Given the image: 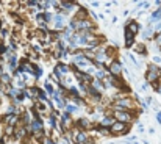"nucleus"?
<instances>
[{
	"instance_id": "nucleus-1",
	"label": "nucleus",
	"mask_w": 161,
	"mask_h": 144,
	"mask_svg": "<svg viewBox=\"0 0 161 144\" xmlns=\"http://www.w3.org/2000/svg\"><path fill=\"white\" fill-rule=\"evenodd\" d=\"M161 79V69L158 68V66H155L153 63L147 66V72H146V80L147 83H153L156 80Z\"/></svg>"
},
{
	"instance_id": "nucleus-2",
	"label": "nucleus",
	"mask_w": 161,
	"mask_h": 144,
	"mask_svg": "<svg viewBox=\"0 0 161 144\" xmlns=\"http://www.w3.org/2000/svg\"><path fill=\"white\" fill-rule=\"evenodd\" d=\"M132 128V124H124V122H116L110 127V133L111 135H127Z\"/></svg>"
},
{
	"instance_id": "nucleus-3",
	"label": "nucleus",
	"mask_w": 161,
	"mask_h": 144,
	"mask_svg": "<svg viewBox=\"0 0 161 144\" xmlns=\"http://www.w3.org/2000/svg\"><path fill=\"white\" fill-rule=\"evenodd\" d=\"M108 72L111 75H114V77H121V74H122V61L119 58L113 60L110 63V66H108Z\"/></svg>"
},
{
	"instance_id": "nucleus-4",
	"label": "nucleus",
	"mask_w": 161,
	"mask_h": 144,
	"mask_svg": "<svg viewBox=\"0 0 161 144\" xmlns=\"http://www.w3.org/2000/svg\"><path fill=\"white\" fill-rule=\"evenodd\" d=\"M124 36H125V47H133L135 44V35L128 30V28H124Z\"/></svg>"
},
{
	"instance_id": "nucleus-5",
	"label": "nucleus",
	"mask_w": 161,
	"mask_h": 144,
	"mask_svg": "<svg viewBox=\"0 0 161 144\" xmlns=\"http://www.w3.org/2000/svg\"><path fill=\"white\" fill-rule=\"evenodd\" d=\"M125 28H128V30H130L133 35L136 36L138 33H139V30H141V25H139L136 20H128V22H127V25H125Z\"/></svg>"
},
{
	"instance_id": "nucleus-6",
	"label": "nucleus",
	"mask_w": 161,
	"mask_h": 144,
	"mask_svg": "<svg viewBox=\"0 0 161 144\" xmlns=\"http://www.w3.org/2000/svg\"><path fill=\"white\" fill-rule=\"evenodd\" d=\"M114 122H116V121H114L113 116H105L102 121H99V125H100V127H105V128H110Z\"/></svg>"
},
{
	"instance_id": "nucleus-7",
	"label": "nucleus",
	"mask_w": 161,
	"mask_h": 144,
	"mask_svg": "<svg viewBox=\"0 0 161 144\" xmlns=\"http://www.w3.org/2000/svg\"><path fill=\"white\" fill-rule=\"evenodd\" d=\"M0 85H3L5 88L11 86V75L8 72H2V75H0Z\"/></svg>"
},
{
	"instance_id": "nucleus-8",
	"label": "nucleus",
	"mask_w": 161,
	"mask_h": 144,
	"mask_svg": "<svg viewBox=\"0 0 161 144\" xmlns=\"http://www.w3.org/2000/svg\"><path fill=\"white\" fill-rule=\"evenodd\" d=\"M135 53L146 57V55H147V46H144L142 42H141V44H135Z\"/></svg>"
},
{
	"instance_id": "nucleus-9",
	"label": "nucleus",
	"mask_w": 161,
	"mask_h": 144,
	"mask_svg": "<svg viewBox=\"0 0 161 144\" xmlns=\"http://www.w3.org/2000/svg\"><path fill=\"white\" fill-rule=\"evenodd\" d=\"M66 110H67V113H69V114H74V113H77V111H78L77 105H75V104H70V102L66 104Z\"/></svg>"
},
{
	"instance_id": "nucleus-10",
	"label": "nucleus",
	"mask_w": 161,
	"mask_h": 144,
	"mask_svg": "<svg viewBox=\"0 0 161 144\" xmlns=\"http://www.w3.org/2000/svg\"><path fill=\"white\" fill-rule=\"evenodd\" d=\"M44 90L49 93V96H52L53 93H55V90H53V86H52L49 82H46V83H44Z\"/></svg>"
},
{
	"instance_id": "nucleus-11",
	"label": "nucleus",
	"mask_w": 161,
	"mask_h": 144,
	"mask_svg": "<svg viewBox=\"0 0 161 144\" xmlns=\"http://www.w3.org/2000/svg\"><path fill=\"white\" fill-rule=\"evenodd\" d=\"M158 63H159V64H161V57H158V55H155V57H153V64H155V66H156V64H158Z\"/></svg>"
},
{
	"instance_id": "nucleus-12",
	"label": "nucleus",
	"mask_w": 161,
	"mask_h": 144,
	"mask_svg": "<svg viewBox=\"0 0 161 144\" xmlns=\"http://www.w3.org/2000/svg\"><path fill=\"white\" fill-rule=\"evenodd\" d=\"M156 122L161 124V111H156Z\"/></svg>"
},
{
	"instance_id": "nucleus-13",
	"label": "nucleus",
	"mask_w": 161,
	"mask_h": 144,
	"mask_svg": "<svg viewBox=\"0 0 161 144\" xmlns=\"http://www.w3.org/2000/svg\"><path fill=\"white\" fill-rule=\"evenodd\" d=\"M99 5H100V2H91V6H94V8H99Z\"/></svg>"
},
{
	"instance_id": "nucleus-14",
	"label": "nucleus",
	"mask_w": 161,
	"mask_h": 144,
	"mask_svg": "<svg viewBox=\"0 0 161 144\" xmlns=\"http://www.w3.org/2000/svg\"><path fill=\"white\" fill-rule=\"evenodd\" d=\"M0 28H2V20H0Z\"/></svg>"
},
{
	"instance_id": "nucleus-15",
	"label": "nucleus",
	"mask_w": 161,
	"mask_h": 144,
	"mask_svg": "<svg viewBox=\"0 0 161 144\" xmlns=\"http://www.w3.org/2000/svg\"><path fill=\"white\" fill-rule=\"evenodd\" d=\"M16 144H20V142H16Z\"/></svg>"
}]
</instances>
